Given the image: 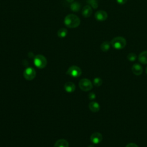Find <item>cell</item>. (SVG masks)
<instances>
[{
  "label": "cell",
  "mask_w": 147,
  "mask_h": 147,
  "mask_svg": "<svg viewBox=\"0 0 147 147\" xmlns=\"http://www.w3.org/2000/svg\"><path fill=\"white\" fill-rule=\"evenodd\" d=\"M107 13L104 10H98L95 14V18L96 20L99 21H105L107 18Z\"/></svg>",
  "instance_id": "52a82bcc"
},
{
  "label": "cell",
  "mask_w": 147,
  "mask_h": 147,
  "mask_svg": "<svg viewBox=\"0 0 147 147\" xmlns=\"http://www.w3.org/2000/svg\"><path fill=\"white\" fill-rule=\"evenodd\" d=\"M126 147H138V146L134 143H129L126 146Z\"/></svg>",
  "instance_id": "7402d4cb"
},
{
  "label": "cell",
  "mask_w": 147,
  "mask_h": 147,
  "mask_svg": "<svg viewBox=\"0 0 147 147\" xmlns=\"http://www.w3.org/2000/svg\"><path fill=\"white\" fill-rule=\"evenodd\" d=\"M145 71H146V74H147V67H146V69H145Z\"/></svg>",
  "instance_id": "484cf974"
},
{
  "label": "cell",
  "mask_w": 147,
  "mask_h": 147,
  "mask_svg": "<svg viewBox=\"0 0 147 147\" xmlns=\"http://www.w3.org/2000/svg\"><path fill=\"white\" fill-rule=\"evenodd\" d=\"M81 7V5L79 3L76 2H74L72 3L71 5H70V8L71 9V10H72L73 11H78Z\"/></svg>",
  "instance_id": "e0dca14e"
},
{
  "label": "cell",
  "mask_w": 147,
  "mask_h": 147,
  "mask_svg": "<svg viewBox=\"0 0 147 147\" xmlns=\"http://www.w3.org/2000/svg\"><path fill=\"white\" fill-rule=\"evenodd\" d=\"M67 73L68 75H69L72 77L77 78L81 75L82 69H80V68H79L78 66L72 65V66H71L68 69Z\"/></svg>",
  "instance_id": "5b68a950"
},
{
  "label": "cell",
  "mask_w": 147,
  "mask_h": 147,
  "mask_svg": "<svg viewBox=\"0 0 147 147\" xmlns=\"http://www.w3.org/2000/svg\"><path fill=\"white\" fill-rule=\"evenodd\" d=\"M88 98H89L90 99L93 100V99H94L96 98V95H95V93H94V92H90V93L88 94Z\"/></svg>",
  "instance_id": "44dd1931"
},
{
  "label": "cell",
  "mask_w": 147,
  "mask_h": 147,
  "mask_svg": "<svg viewBox=\"0 0 147 147\" xmlns=\"http://www.w3.org/2000/svg\"><path fill=\"white\" fill-rule=\"evenodd\" d=\"M127 59L130 61H134L137 59V55L134 53H130L127 55Z\"/></svg>",
  "instance_id": "d6986e66"
},
{
  "label": "cell",
  "mask_w": 147,
  "mask_h": 147,
  "mask_svg": "<svg viewBox=\"0 0 147 147\" xmlns=\"http://www.w3.org/2000/svg\"><path fill=\"white\" fill-rule=\"evenodd\" d=\"M68 2H72L74 0H67Z\"/></svg>",
  "instance_id": "cb8c5ba5"
},
{
  "label": "cell",
  "mask_w": 147,
  "mask_h": 147,
  "mask_svg": "<svg viewBox=\"0 0 147 147\" xmlns=\"http://www.w3.org/2000/svg\"><path fill=\"white\" fill-rule=\"evenodd\" d=\"M92 10L91 6L89 5H87L84 6L82 11L83 16L86 18H87L91 16V15L92 14Z\"/></svg>",
  "instance_id": "30bf717a"
},
{
  "label": "cell",
  "mask_w": 147,
  "mask_h": 147,
  "mask_svg": "<svg viewBox=\"0 0 147 147\" xmlns=\"http://www.w3.org/2000/svg\"><path fill=\"white\" fill-rule=\"evenodd\" d=\"M138 60L142 64H147V51H144L140 53L138 56Z\"/></svg>",
  "instance_id": "5bb4252c"
},
{
  "label": "cell",
  "mask_w": 147,
  "mask_h": 147,
  "mask_svg": "<svg viewBox=\"0 0 147 147\" xmlns=\"http://www.w3.org/2000/svg\"><path fill=\"white\" fill-rule=\"evenodd\" d=\"M90 110L93 113H96L100 110V105L96 102H91L88 105Z\"/></svg>",
  "instance_id": "7c38bea8"
},
{
  "label": "cell",
  "mask_w": 147,
  "mask_h": 147,
  "mask_svg": "<svg viewBox=\"0 0 147 147\" xmlns=\"http://www.w3.org/2000/svg\"><path fill=\"white\" fill-rule=\"evenodd\" d=\"M127 0H117L118 3L120 4V5H124Z\"/></svg>",
  "instance_id": "603a6c76"
},
{
  "label": "cell",
  "mask_w": 147,
  "mask_h": 147,
  "mask_svg": "<svg viewBox=\"0 0 147 147\" xmlns=\"http://www.w3.org/2000/svg\"><path fill=\"white\" fill-rule=\"evenodd\" d=\"M64 90L68 92H72L75 90V85L74 83L71 82H68L65 83L64 86Z\"/></svg>",
  "instance_id": "8fae6325"
},
{
  "label": "cell",
  "mask_w": 147,
  "mask_h": 147,
  "mask_svg": "<svg viewBox=\"0 0 147 147\" xmlns=\"http://www.w3.org/2000/svg\"><path fill=\"white\" fill-rule=\"evenodd\" d=\"M23 75L24 78L27 80H32L36 77V72L33 68L28 67L24 70Z\"/></svg>",
  "instance_id": "8992f818"
},
{
  "label": "cell",
  "mask_w": 147,
  "mask_h": 147,
  "mask_svg": "<svg viewBox=\"0 0 147 147\" xmlns=\"http://www.w3.org/2000/svg\"><path fill=\"white\" fill-rule=\"evenodd\" d=\"M110 45H111V43L110 42L107 41H104L100 45V49L103 52H107L109 50L110 48Z\"/></svg>",
  "instance_id": "9a60e30c"
},
{
  "label": "cell",
  "mask_w": 147,
  "mask_h": 147,
  "mask_svg": "<svg viewBox=\"0 0 147 147\" xmlns=\"http://www.w3.org/2000/svg\"><path fill=\"white\" fill-rule=\"evenodd\" d=\"M88 147H95L94 145H89Z\"/></svg>",
  "instance_id": "d4e9b609"
},
{
  "label": "cell",
  "mask_w": 147,
  "mask_h": 147,
  "mask_svg": "<svg viewBox=\"0 0 147 147\" xmlns=\"http://www.w3.org/2000/svg\"><path fill=\"white\" fill-rule=\"evenodd\" d=\"M111 46L116 49H122L126 45V39L121 36L115 37L111 41Z\"/></svg>",
  "instance_id": "7a4b0ae2"
},
{
  "label": "cell",
  "mask_w": 147,
  "mask_h": 147,
  "mask_svg": "<svg viewBox=\"0 0 147 147\" xmlns=\"http://www.w3.org/2000/svg\"><path fill=\"white\" fill-rule=\"evenodd\" d=\"M131 71L134 75L137 76H139L142 74L143 71V68L140 64L136 63L132 65Z\"/></svg>",
  "instance_id": "9c48e42d"
},
{
  "label": "cell",
  "mask_w": 147,
  "mask_h": 147,
  "mask_svg": "<svg viewBox=\"0 0 147 147\" xmlns=\"http://www.w3.org/2000/svg\"><path fill=\"white\" fill-rule=\"evenodd\" d=\"M67 30L65 28H60L57 31V34L60 38H64L67 35Z\"/></svg>",
  "instance_id": "2e32d148"
},
{
  "label": "cell",
  "mask_w": 147,
  "mask_h": 147,
  "mask_svg": "<svg viewBox=\"0 0 147 147\" xmlns=\"http://www.w3.org/2000/svg\"><path fill=\"white\" fill-rule=\"evenodd\" d=\"M87 2L94 9H96L98 7V0H87Z\"/></svg>",
  "instance_id": "ac0fdd59"
},
{
  "label": "cell",
  "mask_w": 147,
  "mask_h": 147,
  "mask_svg": "<svg viewBox=\"0 0 147 147\" xmlns=\"http://www.w3.org/2000/svg\"><path fill=\"white\" fill-rule=\"evenodd\" d=\"M102 135L98 132H95L90 137L91 141L94 144H98L102 141Z\"/></svg>",
  "instance_id": "ba28073f"
},
{
  "label": "cell",
  "mask_w": 147,
  "mask_h": 147,
  "mask_svg": "<svg viewBox=\"0 0 147 147\" xmlns=\"http://www.w3.org/2000/svg\"><path fill=\"white\" fill-rule=\"evenodd\" d=\"M33 62L35 66L40 69L45 68L47 64V59L42 55H37L35 56Z\"/></svg>",
  "instance_id": "3957f363"
},
{
  "label": "cell",
  "mask_w": 147,
  "mask_h": 147,
  "mask_svg": "<svg viewBox=\"0 0 147 147\" xmlns=\"http://www.w3.org/2000/svg\"><path fill=\"white\" fill-rule=\"evenodd\" d=\"M79 86L80 88L84 91H88L92 89V84L91 82L88 79H82L79 82Z\"/></svg>",
  "instance_id": "277c9868"
},
{
  "label": "cell",
  "mask_w": 147,
  "mask_h": 147,
  "mask_svg": "<svg viewBox=\"0 0 147 147\" xmlns=\"http://www.w3.org/2000/svg\"><path fill=\"white\" fill-rule=\"evenodd\" d=\"M80 24L79 18L73 14H68L64 18L65 25L69 28H77Z\"/></svg>",
  "instance_id": "6da1fadb"
},
{
  "label": "cell",
  "mask_w": 147,
  "mask_h": 147,
  "mask_svg": "<svg viewBox=\"0 0 147 147\" xmlns=\"http://www.w3.org/2000/svg\"><path fill=\"white\" fill-rule=\"evenodd\" d=\"M93 84L96 87L100 86L102 84V79H100L99 78H95L93 80Z\"/></svg>",
  "instance_id": "ffe728a7"
},
{
  "label": "cell",
  "mask_w": 147,
  "mask_h": 147,
  "mask_svg": "<svg viewBox=\"0 0 147 147\" xmlns=\"http://www.w3.org/2000/svg\"><path fill=\"white\" fill-rule=\"evenodd\" d=\"M54 147H69V144L67 140L60 139L55 142Z\"/></svg>",
  "instance_id": "4fadbf2b"
}]
</instances>
